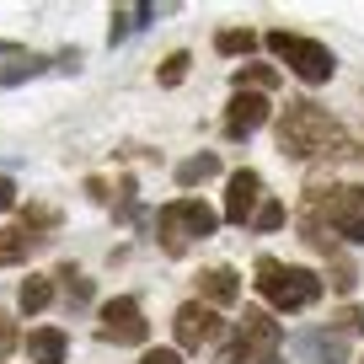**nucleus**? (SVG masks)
<instances>
[{"label":"nucleus","mask_w":364,"mask_h":364,"mask_svg":"<svg viewBox=\"0 0 364 364\" xmlns=\"http://www.w3.org/2000/svg\"><path fill=\"white\" fill-rule=\"evenodd\" d=\"M279 145H284V156H295V161H316V156L343 150V129H338V118H332L327 107L289 102V113L279 118Z\"/></svg>","instance_id":"1"},{"label":"nucleus","mask_w":364,"mask_h":364,"mask_svg":"<svg viewBox=\"0 0 364 364\" xmlns=\"http://www.w3.org/2000/svg\"><path fill=\"white\" fill-rule=\"evenodd\" d=\"M257 295L268 300L273 311H306L321 300V279L311 268H289V262H257Z\"/></svg>","instance_id":"2"},{"label":"nucleus","mask_w":364,"mask_h":364,"mask_svg":"<svg viewBox=\"0 0 364 364\" xmlns=\"http://www.w3.org/2000/svg\"><path fill=\"white\" fill-rule=\"evenodd\" d=\"M215 225H220V215L204 198H171V204L161 209V220H156V236H161V247H166L171 257H182V252L193 247V241H204Z\"/></svg>","instance_id":"3"},{"label":"nucleus","mask_w":364,"mask_h":364,"mask_svg":"<svg viewBox=\"0 0 364 364\" xmlns=\"http://www.w3.org/2000/svg\"><path fill=\"white\" fill-rule=\"evenodd\" d=\"M268 48L279 59H284L289 70H295L306 86H321V80H332V70H338V59H332L327 43H316V38H295V33H268Z\"/></svg>","instance_id":"4"},{"label":"nucleus","mask_w":364,"mask_h":364,"mask_svg":"<svg viewBox=\"0 0 364 364\" xmlns=\"http://www.w3.org/2000/svg\"><path fill=\"white\" fill-rule=\"evenodd\" d=\"M145 332H150V321H145L134 295H118L102 306V338L107 343H145Z\"/></svg>","instance_id":"5"},{"label":"nucleus","mask_w":364,"mask_h":364,"mask_svg":"<svg viewBox=\"0 0 364 364\" xmlns=\"http://www.w3.org/2000/svg\"><path fill=\"white\" fill-rule=\"evenodd\" d=\"M171 327H177V348H209V343H220L225 321H220L204 300H193V306L177 311V321H171Z\"/></svg>","instance_id":"6"},{"label":"nucleus","mask_w":364,"mask_h":364,"mask_svg":"<svg viewBox=\"0 0 364 364\" xmlns=\"http://www.w3.org/2000/svg\"><path fill=\"white\" fill-rule=\"evenodd\" d=\"M321 204H327V220L343 241H364V188H332Z\"/></svg>","instance_id":"7"},{"label":"nucleus","mask_w":364,"mask_h":364,"mask_svg":"<svg viewBox=\"0 0 364 364\" xmlns=\"http://www.w3.org/2000/svg\"><path fill=\"white\" fill-rule=\"evenodd\" d=\"M236 343L247 353H257V359H273L279 343H284V332H279V321H273L268 311H247V316L236 321Z\"/></svg>","instance_id":"8"},{"label":"nucleus","mask_w":364,"mask_h":364,"mask_svg":"<svg viewBox=\"0 0 364 364\" xmlns=\"http://www.w3.org/2000/svg\"><path fill=\"white\" fill-rule=\"evenodd\" d=\"M257 204H262V177L257 171H230V182H225V220L230 225H247V220L257 215Z\"/></svg>","instance_id":"9"},{"label":"nucleus","mask_w":364,"mask_h":364,"mask_svg":"<svg viewBox=\"0 0 364 364\" xmlns=\"http://www.w3.org/2000/svg\"><path fill=\"white\" fill-rule=\"evenodd\" d=\"M262 124H268V97H257V91H236L230 107H225V134L247 139V134H257Z\"/></svg>","instance_id":"10"},{"label":"nucleus","mask_w":364,"mask_h":364,"mask_svg":"<svg viewBox=\"0 0 364 364\" xmlns=\"http://www.w3.org/2000/svg\"><path fill=\"white\" fill-rule=\"evenodd\" d=\"M236 289H241L236 268H209V273H198V295H204L209 306H230V300H236Z\"/></svg>","instance_id":"11"},{"label":"nucleus","mask_w":364,"mask_h":364,"mask_svg":"<svg viewBox=\"0 0 364 364\" xmlns=\"http://www.w3.org/2000/svg\"><path fill=\"white\" fill-rule=\"evenodd\" d=\"M65 348H70V338L59 327H33V338H27L33 364H65Z\"/></svg>","instance_id":"12"},{"label":"nucleus","mask_w":364,"mask_h":364,"mask_svg":"<svg viewBox=\"0 0 364 364\" xmlns=\"http://www.w3.org/2000/svg\"><path fill=\"white\" fill-rule=\"evenodd\" d=\"M300 348H306L316 364H343V343L332 338V332H306V338H300Z\"/></svg>","instance_id":"13"},{"label":"nucleus","mask_w":364,"mask_h":364,"mask_svg":"<svg viewBox=\"0 0 364 364\" xmlns=\"http://www.w3.org/2000/svg\"><path fill=\"white\" fill-rule=\"evenodd\" d=\"M48 300H54V279L33 273V279L22 284V311H27V316H38V311H48Z\"/></svg>","instance_id":"14"},{"label":"nucleus","mask_w":364,"mask_h":364,"mask_svg":"<svg viewBox=\"0 0 364 364\" xmlns=\"http://www.w3.org/2000/svg\"><path fill=\"white\" fill-rule=\"evenodd\" d=\"M215 171H220V156H209V150H204V156H188L177 166V182H182V188H193V182H209Z\"/></svg>","instance_id":"15"},{"label":"nucleus","mask_w":364,"mask_h":364,"mask_svg":"<svg viewBox=\"0 0 364 364\" xmlns=\"http://www.w3.org/2000/svg\"><path fill=\"white\" fill-rule=\"evenodd\" d=\"M38 241H27L22 230H0V268H16V262H27V252H33Z\"/></svg>","instance_id":"16"},{"label":"nucleus","mask_w":364,"mask_h":364,"mask_svg":"<svg viewBox=\"0 0 364 364\" xmlns=\"http://www.w3.org/2000/svg\"><path fill=\"white\" fill-rule=\"evenodd\" d=\"M247 86L262 97L268 86H279V70H268V65H241V70H236V91H247Z\"/></svg>","instance_id":"17"},{"label":"nucleus","mask_w":364,"mask_h":364,"mask_svg":"<svg viewBox=\"0 0 364 364\" xmlns=\"http://www.w3.org/2000/svg\"><path fill=\"white\" fill-rule=\"evenodd\" d=\"M252 225H257V230H279V225H284V204H279V198H262L257 215H252Z\"/></svg>","instance_id":"18"},{"label":"nucleus","mask_w":364,"mask_h":364,"mask_svg":"<svg viewBox=\"0 0 364 364\" xmlns=\"http://www.w3.org/2000/svg\"><path fill=\"white\" fill-rule=\"evenodd\" d=\"M188 65H193V59H188V54H166V65L156 70V75H161V86H182V75H188Z\"/></svg>","instance_id":"19"},{"label":"nucleus","mask_w":364,"mask_h":364,"mask_svg":"<svg viewBox=\"0 0 364 364\" xmlns=\"http://www.w3.org/2000/svg\"><path fill=\"white\" fill-rule=\"evenodd\" d=\"M252 43H257L252 33H220V38H215L220 54H252Z\"/></svg>","instance_id":"20"},{"label":"nucleus","mask_w":364,"mask_h":364,"mask_svg":"<svg viewBox=\"0 0 364 364\" xmlns=\"http://www.w3.org/2000/svg\"><path fill=\"white\" fill-rule=\"evenodd\" d=\"M43 65H48V59H22V65H11V70H6V75H0V80H6V86H16V80L38 75V70H43Z\"/></svg>","instance_id":"21"},{"label":"nucleus","mask_w":364,"mask_h":364,"mask_svg":"<svg viewBox=\"0 0 364 364\" xmlns=\"http://www.w3.org/2000/svg\"><path fill=\"white\" fill-rule=\"evenodd\" d=\"M332 327H343V332H364V311H359V306L338 311V316H332Z\"/></svg>","instance_id":"22"},{"label":"nucleus","mask_w":364,"mask_h":364,"mask_svg":"<svg viewBox=\"0 0 364 364\" xmlns=\"http://www.w3.org/2000/svg\"><path fill=\"white\" fill-rule=\"evenodd\" d=\"M139 364H182V353H177V348H150Z\"/></svg>","instance_id":"23"},{"label":"nucleus","mask_w":364,"mask_h":364,"mask_svg":"<svg viewBox=\"0 0 364 364\" xmlns=\"http://www.w3.org/2000/svg\"><path fill=\"white\" fill-rule=\"evenodd\" d=\"M11 343H16V332H11V316L0 311V348H11Z\"/></svg>","instance_id":"24"},{"label":"nucleus","mask_w":364,"mask_h":364,"mask_svg":"<svg viewBox=\"0 0 364 364\" xmlns=\"http://www.w3.org/2000/svg\"><path fill=\"white\" fill-rule=\"evenodd\" d=\"M11 204H16V188H11L6 177H0V209H11Z\"/></svg>","instance_id":"25"}]
</instances>
